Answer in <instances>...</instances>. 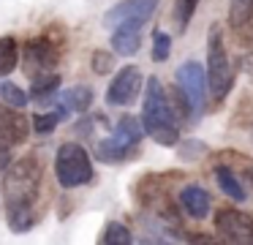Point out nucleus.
<instances>
[{"mask_svg":"<svg viewBox=\"0 0 253 245\" xmlns=\"http://www.w3.org/2000/svg\"><path fill=\"white\" fill-rule=\"evenodd\" d=\"M180 204H182V210H185V215H191L193 221H202V218L210 215L212 199H210V194L202 185H185V188L180 191Z\"/></svg>","mask_w":253,"mask_h":245,"instance_id":"nucleus-12","label":"nucleus"},{"mask_svg":"<svg viewBox=\"0 0 253 245\" xmlns=\"http://www.w3.org/2000/svg\"><path fill=\"white\" fill-rule=\"evenodd\" d=\"M180 114H177L171 98H166V90L158 76H147L142 98V123L147 128V136H153L158 145L174 147L180 142Z\"/></svg>","mask_w":253,"mask_h":245,"instance_id":"nucleus-2","label":"nucleus"},{"mask_svg":"<svg viewBox=\"0 0 253 245\" xmlns=\"http://www.w3.org/2000/svg\"><path fill=\"white\" fill-rule=\"evenodd\" d=\"M63 57V36L60 33L44 30L39 36L28 38L25 44V71L28 76L44 74V71H52Z\"/></svg>","mask_w":253,"mask_h":245,"instance_id":"nucleus-5","label":"nucleus"},{"mask_svg":"<svg viewBox=\"0 0 253 245\" xmlns=\"http://www.w3.org/2000/svg\"><path fill=\"white\" fill-rule=\"evenodd\" d=\"M57 96H60V101L68 106V112H74V114H82L93 106V90H90L87 85H74V87H68V90L57 93Z\"/></svg>","mask_w":253,"mask_h":245,"instance_id":"nucleus-17","label":"nucleus"},{"mask_svg":"<svg viewBox=\"0 0 253 245\" xmlns=\"http://www.w3.org/2000/svg\"><path fill=\"white\" fill-rule=\"evenodd\" d=\"M55 177L63 188H79L93 183V158L79 142H63L55 152Z\"/></svg>","mask_w":253,"mask_h":245,"instance_id":"nucleus-4","label":"nucleus"},{"mask_svg":"<svg viewBox=\"0 0 253 245\" xmlns=\"http://www.w3.org/2000/svg\"><path fill=\"white\" fill-rule=\"evenodd\" d=\"M215 180H218V185H220V191H223L229 199H234V201H245L248 199V191H245V185H242V180L237 177L234 172H231V166H215Z\"/></svg>","mask_w":253,"mask_h":245,"instance_id":"nucleus-16","label":"nucleus"},{"mask_svg":"<svg viewBox=\"0 0 253 245\" xmlns=\"http://www.w3.org/2000/svg\"><path fill=\"white\" fill-rule=\"evenodd\" d=\"M169 54H171V36L158 27V30L153 33V54H150V57H153L155 63H164V60H169Z\"/></svg>","mask_w":253,"mask_h":245,"instance_id":"nucleus-23","label":"nucleus"},{"mask_svg":"<svg viewBox=\"0 0 253 245\" xmlns=\"http://www.w3.org/2000/svg\"><path fill=\"white\" fill-rule=\"evenodd\" d=\"M136 152H139L136 145H126V142H120L117 136L98 139V145H95V158H98L101 163H123V161H131Z\"/></svg>","mask_w":253,"mask_h":245,"instance_id":"nucleus-13","label":"nucleus"},{"mask_svg":"<svg viewBox=\"0 0 253 245\" xmlns=\"http://www.w3.org/2000/svg\"><path fill=\"white\" fill-rule=\"evenodd\" d=\"M63 76L55 74V71H44V74H36L30 79V101H49L57 93Z\"/></svg>","mask_w":253,"mask_h":245,"instance_id":"nucleus-14","label":"nucleus"},{"mask_svg":"<svg viewBox=\"0 0 253 245\" xmlns=\"http://www.w3.org/2000/svg\"><path fill=\"white\" fill-rule=\"evenodd\" d=\"M242 71H248V76L253 79V54H242Z\"/></svg>","mask_w":253,"mask_h":245,"instance_id":"nucleus-27","label":"nucleus"},{"mask_svg":"<svg viewBox=\"0 0 253 245\" xmlns=\"http://www.w3.org/2000/svg\"><path fill=\"white\" fill-rule=\"evenodd\" d=\"M142 25L139 19H126L117 27H112V49L123 57H131L142 49Z\"/></svg>","mask_w":253,"mask_h":245,"instance_id":"nucleus-11","label":"nucleus"},{"mask_svg":"<svg viewBox=\"0 0 253 245\" xmlns=\"http://www.w3.org/2000/svg\"><path fill=\"white\" fill-rule=\"evenodd\" d=\"M30 125H33V120L25 117L17 106H8V103L0 106V139L3 142H8V145H22L30 134Z\"/></svg>","mask_w":253,"mask_h":245,"instance_id":"nucleus-10","label":"nucleus"},{"mask_svg":"<svg viewBox=\"0 0 253 245\" xmlns=\"http://www.w3.org/2000/svg\"><path fill=\"white\" fill-rule=\"evenodd\" d=\"M19 65V44L17 38H0V76H8Z\"/></svg>","mask_w":253,"mask_h":245,"instance_id":"nucleus-19","label":"nucleus"},{"mask_svg":"<svg viewBox=\"0 0 253 245\" xmlns=\"http://www.w3.org/2000/svg\"><path fill=\"white\" fill-rule=\"evenodd\" d=\"M199 3H202V0H177L174 3V25H177L180 33L188 30V25H191L193 14H196Z\"/></svg>","mask_w":253,"mask_h":245,"instance_id":"nucleus-22","label":"nucleus"},{"mask_svg":"<svg viewBox=\"0 0 253 245\" xmlns=\"http://www.w3.org/2000/svg\"><path fill=\"white\" fill-rule=\"evenodd\" d=\"M0 98H3V103H8V106L25 109L30 101V93H25L22 87L14 85V82H3V85H0Z\"/></svg>","mask_w":253,"mask_h":245,"instance_id":"nucleus-21","label":"nucleus"},{"mask_svg":"<svg viewBox=\"0 0 253 245\" xmlns=\"http://www.w3.org/2000/svg\"><path fill=\"white\" fill-rule=\"evenodd\" d=\"M215 229L231 243H253V215L234 207H223L215 212Z\"/></svg>","mask_w":253,"mask_h":245,"instance_id":"nucleus-8","label":"nucleus"},{"mask_svg":"<svg viewBox=\"0 0 253 245\" xmlns=\"http://www.w3.org/2000/svg\"><path fill=\"white\" fill-rule=\"evenodd\" d=\"M251 22H253V0H231L229 3L231 30H245Z\"/></svg>","mask_w":253,"mask_h":245,"instance_id":"nucleus-18","label":"nucleus"},{"mask_svg":"<svg viewBox=\"0 0 253 245\" xmlns=\"http://www.w3.org/2000/svg\"><path fill=\"white\" fill-rule=\"evenodd\" d=\"M207 82H210V96L215 101H223L229 96L231 85H234V71H231V60L226 54L223 44V30L215 22L207 33Z\"/></svg>","mask_w":253,"mask_h":245,"instance_id":"nucleus-3","label":"nucleus"},{"mask_svg":"<svg viewBox=\"0 0 253 245\" xmlns=\"http://www.w3.org/2000/svg\"><path fill=\"white\" fill-rule=\"evenodd\" d=\"M30 120H33V131H36V134H52V131L57 128V123L63 120V114L55 109V112H39V114H33Z\"/></svg>","mask_w":253,"mask_h":245,"instance_id":"nucleus-24","label":"nucleus"},{"mask_svg":"<svg viewBox=\"0 0 253 245\" xmlns=\"http://www.w3.org/2000/svg\"><path fill=\"white\" fill-rule=\"evenodd\" d=\"M144 74L139 71V65H123L115 76H112L109 87H106V103L109 106H131L139 101L142 93Z\"/></svg>","mask_w":253,"mask_h":245,"instance_id":"nucleus-6","label":"nucleus"},{"mask_svg":"<svg viewBox=\"0 0 253 245\" xmlns=\"http://www.w3.org/2000/svg\"><path fill=\"white\" fill-rule=\"evenodd\" d=\"M245 177H248V183H251V188H253V161L245 163Z\"/></svg>","mask_w":253,"mask_h":245,"instance_id":"nucleus-28","label":"nucleus"},{"mask_svg":"<svg viewBox=\"0 0 253 245\" xmlns=\"http://www.w3.org/2000/svg\"><path fill=\"white\" fill-rule=\"evenodd\" d=\"M41 166L39 155L28 152L3 172V196H6V218L14 232H28L36 223V204L41 194Z\"/></svg>","mask_w":253,"mask_h":245,"instance_id":"nucleus-1","label":"nucleus"},{"mask_svg":"<svg viewBox=\"0 0 253 245\" xmlns=\"http://www.w3.org/2000/svg\"><path fill=\"white\" fill-rule=\"evenodd\" d=\"M90 68L95 71V76L112 74V68H115V54L106 52V49H95L93 57H90Z\"/></svg>","mask_w":253,"mask_h":245,"instance_id":"nucleus-25","label":"nucleus"},{"mask_svg":"<svg viewBox=\"0 0 253 245\" xmlns=\"http://www.w3.org/2000/svg\"><path fill=\"white\" fill-rule=\"evenodd\" d=\"M101 243L104 245H131L133 243V234L126 223H117V221H109L101 232Z\"/></svg>","mask_w":253,"mask_h":245,"instance_id":"nucleus-20","label":"nucleus"},{"mask_svg":"<svg viewBox=\"0 0 253 245\" xmlns=\"http://www.w3.org/2000/svg\"><path fill=\"white\" fill-rule=\"evenodd\" d=\"M11 147H14V145H8V142H3V139H0V172H6V169L14 163Z\"/></svg>","mask_w":253,"mask_h":245,"instance_id":"nucleus-26","label":"nucleus"},{"mask_svg":"<svg viewBox=\"0 0 253 245\" xmlns=\"http://www.w3.org/2000/svg\"><path fill=\"white\" fill-rule=\"evenodd\" d=\"M144 134H147V128H144V123L139 117H133V114H126V117L117 120L115 131H112V136H117L120 142H126V145H136L144 139Z\"/></svg>","mask_w":253,"mask_h":245,"instance_id":"nucleus-15","label":"nucleus"},{"mask_svg":"<svg viewBox=\"0 0 253 245\" xmlns=\"http://www.w3.org/2000/svg\"><path fill=\"white\" fill-rule=\"evenodd\" d=\"M158 3L161 0H120V3L112 5V8L104 14V25L106 27H117L120 22H126V19L147 22L150 16L155 14Z\"/></svg>","mask_w":253,"mask_h":245,"instance_id":"nucleus-9","label":"nucleus"},{"mask_svg":"<svg viewBox=\"0 0 253 245\" xmlns=\"http://www.w3.org/2000/svg\"><path fill=\"white\" fill-rule=\"evenodd\" d=\"M177 85H180L182 93L188 96L191 109H193V120H196L199 114L204 112V90L210 87L204 65L196 63V60H185V63L177 68Z\"/></svg>","mask_w":253,"mask_h":245,"instance_id":"nucleus-7","label":"nucleus"}]
</instances>
